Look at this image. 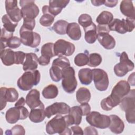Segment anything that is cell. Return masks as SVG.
Masks as SVG:
<instances>
[{"mask_svg": "<svg viewBox=\"0 0 135 135\" xmlns=\"http://www.w3.org/2000/svg\"><path fill=\"white\" fill-rule=\"evenodd\" d=\"M113 20V14L109 11L102 12L97 17L96 22L100 25H109Z\"/></svg>", "mask_w": 135, "mask_h": 135, "instance_id": "obj_33", "label": "cell"}, {"mask_svg": "<svg viewBox=\"0 0 135 135\" xmlns=\"http://www.w3.org/2000/svg\"><path fill=\"white\" fill-rule=\"evenodd\" d=\"M66 34L74 41L79 40L81 37V31L80 26L75 22L69 23L66 28Z\"/></svg>", "mask_w": 135, "mask_h": 135, "instance_id": "obj_25", "label": "cell"}, {"mask_svg": "<svg viewBox=\"0 0 135 135\" xmlns=\"http://www.w3.org/2000/svg\"><path fill=\"white\" fill-rule=\"evenodd\" d=\"M70 106L64 102H55L45 109L46 117L51 118L55 114H66L70 111Z\"/></svg>", "mask_w": 135, "mask_h": 135, "instance_id": "obj_16", "label": "cell"}, {"mask_svg": "<svg viewBox=\"0 0 135 135\" xmlns=\"http://www.w3.org/2000/svg\"><path fill=\"white\" fill-rule=\"evenodd\" d=\"M38 57L35 53H26L25 60L23 64V69L24 71L35 70L38 66Z\"/></svg>", "mask_w": 135, "mask_h": 135, "instance_id": "obj_22", "label": "cell"}, {"mask_svg": "<svg viewBox=\"0 0 135 135\" xmlns=\"http://www.w3.org/2000/svg\"><path fill=\"white\" fill-rule=\"evenodd\" d=\"M91 97L90 90L86 88H80L76 92V100L80 104L88 103L90 100Z\"/></svg>", "mask_w": 135, "mask_h": 135, "instance_id": "obj_30", "label": "cell"}, {"mask_svg": "<svg viewBox=\"0 0 135 135\" xmlns=\"http://www.w3.org/2000/svg\"><path fill=\"white\" fill-rule=\"evenodd\" d=\"M29 112L24 106L14 107L7 110L5 114L6 121L10 124H14L19 120H24L29 115Z\"/></svg>", "mask_w": 135, "mask_h": 135, "instance_id": "obj_9", "label": "cell"}, {"mask_svg": "<svg viewBox=\"0 0 135 135\" xmlns=\"http://www.w3.org/2000/svg\"><path fill=\"white\" fill-rule=\"evenodd\" d=\"M20 36L22 43L31 47H36L41 42V36L32 30H28L22 26L20 30Z\"/></svg>", "mask_w": 135, "mask_h": 135, "instance_id": "obj_6", "label": "cell"}, {"mask_svg": "<svg viewBox=\"0 0 135 135\" xmlns=\"http://www.w3.org/2000/svg\"><path fill=\"white\" fill-rule=\"evenodd\" d=\"M0 90L1 110H2L5 108L7 102H14L17 100L18 93L14 88H7L6 87H1Z\"/></svg>", "mask_w": 135, "mask_h": 135, "instance_id": "obj_13", "label": "cell"}, {"mask_svg": "<svg viewBox=\"0 0 135 135\" xmlns=\"http://www.w3.org/2000/svg\"><path fill=\"white\" fill-rule=\"evenodd\" d=\"M69 115L72 119L74 124L79 125L82 121V111L80 106H74L70 108Z\"/></svg>", "mask_w": 135, "mask_h": 135, "instance_id": "obj_31", "label": "cell"}, {"mask_svg": "<svg viewBox=\"0 0 135 135\" xmlns=\"http://www.w3.org/2000/svg\"><path fill=\"white\" fill-rule=\"evenodd\" d=\"M134 68V63L128 57L126 52H123L120 56V62L115 65L113 68L115 74L119 77L126 75L128 72L131 71Z\"/></svg>", "mask_w": 135, "mask_h": 135, "instance_id": "obj_8", "label": "cell"}, {"mask_svg": "<svg viewBox=\"0 0 135 135\" xmlns=\"http://www.w3.org/2000/svg\"><path fill=\"white\" fill-rule=\"evenodd\" d=\"M120 9L122 14L127 18L135 19V10L132 1L124 0L121 2Z\"/></svg>", "mask_w": 135, "mask_h": 135, "instance_id": "obj_24", "label": "cell"}, {"mask_svg": "<svg viewBox=\"0 0 135 135\" xmlns=\"http://www.w3.org/2000/svg\"><path fill=\"white\" fill-rule=\"evenodd\" d=\"M102 61V59L100 54L91 53L89 55V62L87 65L91 67H97L101 63Z\"/></svg>", "mask_w": 135, "mask_h": 135, "instance_id": "obj_39", "label": "cell"}, {"mask_svg": "<svg viewBox=\"0 0 135 135\" xmlns=\"http://www.w3.org/2000/svg\"><path fill=\"white\" fill-rule=\"evenodd\" d=\"M52 64L59 66L63 69L70 66V62L65 56L58 57L53 60Z\"/></svg>", "mask_w": 135, "mask_h": 135, "instance_id": "obj_41", "label": "cell"}, {"mask_svg": "<svg viewBox=\"0 0 135 135\" xmlns=\"http://www.w3.org/2000/svg\"><path fill=\"white\" fill-rule=\"evenodd\" d=\"M118 104H119V103L116 101L110 95L103 99L100 103L101 108L105 111H110Z\"/></svg>", "mask_w": 135, "mask_h": 135, "instance_id": "obj_34", "label": "cell"}, {"mask_svg": "<svg viewBox=\"0 0 135 135\" xmlns=\"http://www.w3.org/2000/svg\"><path fill=\"white\" fill-rule=\"evenodd\" d=\"M59 93L57 87L54 84H49L45 86L42 91L43 97L47 99L55 98Z\"/></svg>", "mask_w": 135, "mask_h": 135, "instance_id": "obj_32", "label": "cell"}, {"mask_svg": "<svg viewBox=\"0 0 135 135\" xmlns=\"http://www.w3.org/2000/svg\"><path fill=\"white\" fill-rule=\"evenodd\" d=\"M91 2L92 3V5H93L94 6H99L100 5H102L103 4H104V1H100V0H97V1H91Z\"/></svg>", "mask_w": 135, "mask_h": 135, "instance_id": "obj_52", "label": "cell"}, {"mask_svg": "<svg viewBox=\"0 0 135 135\" xmlns=\"http://www.w3.org/2000/svg\"><path fill=\"white\" fill-rule=\"evenodd\" d=\"M5 9L9 17L15 23H18L23 18L21 9L17 6V1L16 0H6Z\"/></svg>", "mask_w": 135, "mask_h": 135, "instance_id": "obj_15", "label": "cell"}, {"mask_svg": "<svg viewBox=\"0 0 135 135\" xmlns=\"http://www.w3.org/2000/svg\"><path fill=\"white\" fill-rule=\"evenodd\" d=\"M79 24L82 26L83 29L90 26L92 22V20L91 16L88 14H81L78 18Z\"/></svg>", "mask_w": 135, "mask_h": 135, "instance_id": "obj_40", "label": "cell"}, {"mask_svg": "<svg viewBox=\"0 0 135 135\" xmlns=\"http://www.w3.org/2000/svg\"><path fill=\"white\" fill-rule=\"evenodd\" d=\"M85 32L84 38L85 41L89 44L94 43L98 37V34L97 32V26L94 23L88 26V27L84 29Z\"/></svg>", "mask_w": 135, "mask_h": 135, "instance_id": "obj_28", "label": "cell"}, {"mask_svg": "<svg viewBox=\"0 0 135 135\" xmlns=\"http://www.w3.org/2000/svg\"><path fill=\"white\" fill-rule=\"evenodd\" d=\"M69 23L63 20H60L54 23L53 26V31L58 34L64 35L66 34V28Z\"/></svg>", "mask_w": 135, "mask_h": 135, "instance_id": "obj_36", "label": "cell"}, {"mask_svg": "<svg viewBox=\"0 0 135 135\" xmlns=\"http://www.w3.org/2000/svg\"><path fill=\"white\" fill-rule=\"evenodd\" d=\"M110 30L109 28L108 25H100L98 24V25L97 26V34L102 32H106V33H109Z\"/></svg>", "mask_w": 135, "mask_h": 135, "instance_id": "obj_46", "label": "cell"}, {"mask_svg": "<svg viewBox=\"0 0 135 135\" xmlns=\"http://www.w3.org/2000/svg\"><path fill=\"white\" fill-rule=\"evenodd\" d=\"M69 2L70 1L66 0L50 1L48 11L51 14L55 16L61 12L63 8H65Z\"/></svg>", "mask_w": 135, "mask_h": 135, "instance_id": "obj_20", "label": "cell"}, {"mask_svg": "<svg viewBox=\"0 0 135 135\" xmlns=\"http://www.w3.org/2000/svg\"><path fill=\"white\" fill-rule=\"evenodd\" d=\"M65 115H57L50 120L46 125V132L49 134L59 133L63 134L65 130L68 128Z\"/></svg>", "mask_w": 135, "mask_h": 135, "instance_id": "obj_5", "label": "cell"}, {"mask_svg": "<svg viewBox=\"0 0 135 135\" xmlns=\"http://www.w3.org/2000/svg\"><path fill=\"white\" fill-rule=\"evenodd\" d=\"M70 129L72 132V133L73 134H84L82 129L78 125L72 126L71 127Z\"/></svg>", "mask_w": 135, "mask_h": 135, "instance_id": "obj_48", "label": "cell"}, {"mask_svg": "<svg viewBox=\"0 0 135 135\" xmlns=\"http://www.w3.org/2000/svg\"><path fill=\"white\" fill-rule=\"evenodd\" d=\"M86 120L91 126L102 129L108 128L110 123L109 116L97 111L90 112L86 115Z\"/></svg>", "mask_w": 135, "mask_h": 135, "instance_id": "obj_7", "label": "cell"}, {"mask_svg": "<svg viewBox=\"0 0 135 135\" xmlns=\"http://www.w3.org/2000/svg\"><path fill=\"white\" fill-rule=\"evenodd\" d=\"M26 57V53L22 51L15 52V64H23Z\"/></svg>", "mask_w": 135, "mask_h": 135, "instance_id": "obj_44", "label": "cell"}, {"mask_svg": "<svg viewBox=\"0 0 135 135\" xmlns=\"http://www.w3.org/2000/svg\"><path fill=\"white\" fill-rule=\"evenodd\" d=\"M23 18L24 20H35L39 14L38 7L34 1L21 0L20 1Z\"/></svg>", "mask_w": 135, "mask_h": 135, "instance_id": "obj_10", "label": "cell"}, {"mask_svg": "<svg viewBox=\"0 0 135 135\" xmlns=\"http://www.w3.org/2000/svg\"><path fill=\"white\" fill-rule=\"evenodd\" d=\"M97 34V39L99 43L104 49L107 50H111L115 47V39L109 33L102 32Z\"/></svg>", "mask_w": 135, "mask_h": 135, "instance_id": "obj_19", "label": "cell"}, {"mask_svg": "<svg viewBox=\"0 0 135 135\" xmlns=\"http://www.w3.org/2000/svg\"><path fill=\"white\" fill-rule=\"evenodd\" d=\"M45 117L44 105L43 103L37 108L32 109L28 115L29 119L34 123H40L42 122Z\"/></svg>", "mask_w": 135, "mask_h": 135, "instance_id": "obj_23", "label": "cell"}, {"mask_svg": "<svg viewBox=\"0 0 135 135\" xmlns=\"http://www.w3.org/2000/svg\"><path fill=\"white\" fill-rule=\"evenodd\" d=\"M25 133V130L24 127L20 124L14 126L11 130H7L5 132L6 134H22Z\"/></svg>", "mask_w": 135, "mask_h": 135, "instance_id": "obj_42", "label": "cell"}, {"mask_svg": "<svg viewBox=\"0 0 135 135\" xmlns=\"http://www.w3.org/2000/svg\"><path fill=\"white\" fill-rule=\"evenodd\" d=\"M75 64L78 66H83L88 64L89 62V55L85 53L78 54L74 57Z\"/></svg>", "mask_w": 135, "mask_h": 135, "instance_id": "obj_38", "label": "cell"}, {"mask_svg": "<svg viewBox=\"0 0 135 135\" xmlns=\"http://www.w3.org/2000/svg\"><path fill=\"white\" fill-rule=\"evenodd\" d=\"M135 19L127 18L121 20L118 18L113 19L108 25L110 31H116L120 34H125L127 32H132L135 27Z\"/></svg>", "mask_w": 135, "mask_h": 135, "instance_id": "obj_3", "label": "cell"}, {"mask_svg": "<svg viewBox=\"0 0 135 135\" xmlns=\"http://www.w3.org/2000/svg\"><path fill=\"white\" fill-rule=\"evenodd\" d=\"M110 119V123L109 129L111 131L115 134L121 133L124 128V124L121 118L115 114L109 115Z\"/></svg>", "mask_w": 135, "mask_h": 135, "instance_id": "obj_21", "label": "cell"}, {"mask_svg": "<svg viewBox=\"0 0 135 135\" xmlns=\"http://www.w3.org/2000/svg\"><path fill=\"white\" fill-rule=\"evenodd\" d=\"M40 92L36 89H32L27 93L25 102L31 109L37 108L43 103L40 100Z\"/></svg>", "mask_w": 135, "mask_h": 135, "instance_id": "obj_18", "label": "cell"}, {"mask_svg": "<svg viewBox=\"0 0 135 135\" xmlns=\"http://www.w3.org/2000/svg\"><path fill=\"white\" fill-rule=\"evenodd\" d=\"M22 43L21 38L17 36H12L7 42V46L11 49L18 48Z\"/></svg>", "mask_w": 135, "mask_h": 135, "instance_id": "obj_43", "label": "cell"}, {"mask_svg": "<svg viewBox=\"0 0 135 135\" xmlns=\"http://www.w3.org/2000/svg\"><path fill=\"white\" fill-rule=\"evenodd\" d=\"M63 70V69L59 66L52 64L49 70V73L52 81L57 82L62 79Z\"/></svg>", "mask_w": 135, "mask_h": 135, "instance_id": "obj_35", "label": "cell"}, {"mask_svg": "<svg viewBox=\"0 0 135 135\" xmlns=\"http://www.w3.org/2000/svg\"><path fill=\"white\" fill-rule=\"evenodd\" d=\"M80 107L82 111V115L84 116L88 115L91 111V107L88 103L81 104Z\"/></svg>", "mask_w": 135, "mask_h": 135, "instance_id": "obj_45", "label": "cell"}, {"mask_svg": "<svg viewBox=\"0 0 135 135\" xmlns=\"http://www.w3.org/2000/svg\"><path fill=\"white\" fill-rule=\"evenodd\" d=\"M78 76L82 84L89 85L93 80L92 70L89 68L81 69L78 72Z\"/></svg>", "mask_w": 135, "mask_h": 135, "instance_id": "obj_27", "label": "cell"}, {"mask_svg": "<svg viewBox=\"0 0 135 135\" xmlns=\"http://www.w3.org/2000/svg\"><path fill=\"white\" fill-rule=\"evenodd\" d=\"M43 15L40 19V23L44 27L51 26L54 21L55 16L51 14L48 11V5H44L42 7Z\"/></svg>", "mask_w": 135, "mask_h": 135, "instance_id": "obj_29", "label": "cell"}, {"mask_svg": "<svg viewBox=\"0 0 135 135\" xmlns=\"http://www.w3.org/2000/svg\"><path fill=\"white\" fill-rule=\"evenodd\" d=\"M135 90H130L119 103L121 109L125 112L126 119L129 123H135Z\"/></svg>", "mask_w": 135, "mask_h": 135, "instance_id": "obj_1", "label": "cell"}, {"mask_svg": "<svg viewBox=\"0 0 135 135\" xmlns=\"http://www.w3.org/2000/svg\"><path fill=\"white\" fill-rule=\"evenodd\" d=\"M25 103H26V102H25V99H24L23 97H21V98H20L17 101V102L15 103V107L24 106Z\"/></svg>", "mask_w": 135, "mask_h": 135, "instance_id": "obj_50", "label": "cell"}, {"mask_svg": "<svg viewBox=\"0 0 135 135\" xmlns=\"http://www.w3.org/2000/svg\"><path fill=\"white\" fill-rule=\"evenodd\" d=\"M77 80L75 76V70L73 67L69 66L65 68L62 71V86L64 90L72 93L77 87Z\"/></svg>", "mask_w": 135, "mask_h": 135, "instance_id": "obj_4", "label": "cell"}, {"mask_svg": "<svg viewBox=\"0 0 135 135\" xmlns=\"http://www.w3.org/2000/svg\"><path fill=\"white\" fill-rule=\"evenodd\" d=\"M134 73H132L130 74L128 79V82L130 84V85L134 86Z\"/></svg>", "mask_w": 135, "mask_h": 135, "instance_id": "obj_51", "label": "cell"}, {"mask_svg": "<svg viewBox=\"0 0 135 135\" xmlns=\"http://www.w3.org/2000/svg\"><path fill=\"white\" fill-rule=\"evenodd\" d=\"M41 56L38 59L40 65L45 66L50 62V59L55 55L54 52V43L49 42L44 44L41 47Z\"/></svg>", "mask_w": 135, "mask_h": 135, "instance_id": "obj_17", "label": "cell"}, {"mask_svg": "<svg viewBox=\"0 0 135 135\" xmlns=\"http://www.w3.org/2000/svg\"><path fill=\"white\" fill-rule=\"evenodd\" d=\"M0 57L3 64L6 66H11L15 64V52L10 49L1 51Z\"/></svg>", "mask_w": 135, "mask_h": 135, "instance_id": "obj_26", "label": "cell"}, {"mask_svg": "<svg viewBox=\"0 0 135 135\" xmlns=\"http://www.w3.org/2000/svg\"><path fill=\"white\" fill-rule=\"evenodd\" d=\"M2 21L3 23L4 28L7 31L13 33L18 24L12 21V20L9 17L7 14L4 15L2 16Z\"/></svg>", "mask_w": 135, "mask_h": 135, "instance_id": "obj_37", "label": "cell"}, {"mask_svg": "<svg viewBox=\"0 0 135 135\" xmlns=\"http://www.w3.org/2000/svg\"><path fill=\"white\" fill-rule=\"evenodd\" d=\"M41 79V74L38 70L25 71L18 79V87L23 91H28L33 86L37 85Z\"/></svg>", "mask_w": 135, "mask_h": 135, "instance_id": "obj_2", "label": "cell"}, {"mask_svg": "<svg viewBox=\"0 0 135 135\" xmlns=\"http://www.w3.org/2000/svg\"><path fill=\"white\" fill-rule=\"evenodd\" d=\"M75 45L67 41L59 39L54 44V52L55 56H69L75 51Z\"/></svg>", "mask_w": 135, "mask_h": 135, "instance_id": "obj_11", "label": "cell"}, {"mask_svg": "<svg viewBox=\"0 0 135 135\" xmlns=\"http://www.w3.org/2000/svg\"><path fill=\"white\" fill-rule=\"evenodd\" d=\"M84 134H98L97 130L92 126H88L86 127L83 132Z\"/></svg>", "mask_w": 135, "mask_h": 135, "instance_id": "obj_47", "label": "cell"}, {"mask_svg": "<svg viewBox=\"0 0 135 135\" xmlns=\"http://www.w3.org/2000/svg\"><path fill=\"white\" fill-rule=\"evenodd\" d=\"M118 3V1L112 0V1H104V5L109 7H113L117 5Z\"/></svg>", "mask_w": 135, "mask_h": 135, "instance_id": "obj_49", "label": "cell"}, {"mask_svg": "<svg viewBox=\"0 0 135 135\" xmlns=\"http://www.w3.org/2000/svg\"><path fill=\"white\" fill-rule=\"evenodd\" d=\"M93 79L95 88L100 91L107 90L109 84V80L107 72L101 69H93Z\"/></svg>", "mask_w": 135, "mask_h": 135, "instance_id": "obj_12", "label": "cell"}, {"mask_svg": "<svg viewBox=\"0 0 135 135\" xmlns=\"http://www.w3.org/2000/svg\"><path fill=\"white\" fill-rule=\"evenodd\" d=\"M130 91V85L125 80H121L118 82L113 88L111 95L119 103L121 100L126 96Z\"/></svg>", "mask_w": 135, "mask_h": 135, "instance_id": "obj_14", "label": "cell"}]
</instances>
